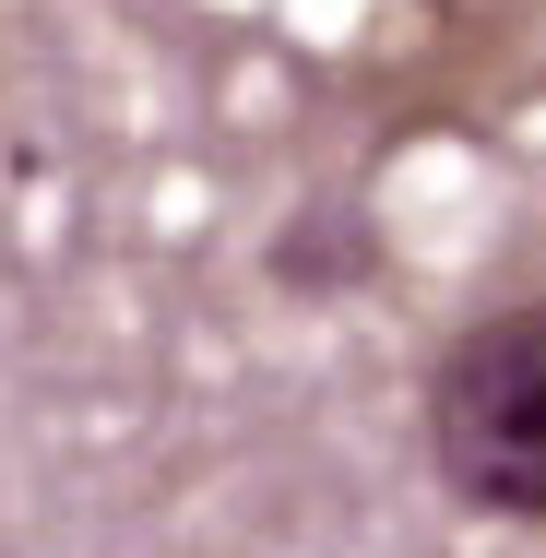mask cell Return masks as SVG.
Instances as JSON below:
<instances>
[{"mask_svg":"<svg viewBox=\"0 0 546 558\" xmlns=\"http://www.w3.org/2000/svg\"><path fill=\"white\" fill-rule=\"evenodd\" d=\"M428 463L487 523H546V298L487 310L428 368Z\"/></svg>","mask_w":546,"mask_h":558,"instance_id":"1","label":"cell"}]
</instances>
